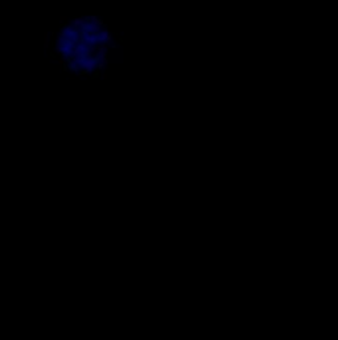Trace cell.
I'll return each instance as SVG.
<instances>
[{"label": "cell", "instance_id": "4", "mask_svg": "<svg viewBox=\"0 0 338 340\" xmlns=\"http://www.w3.org/2000/svg\"><path fill=\"white\" fill-rule=\"evenodd\" d=\"M105 66L106 65L103 62H98V64H97V69H99V70H101V69H105Z\"/></svg>", "mask_w": 338, "mask_h": 340}, {"label": "cell", "instance_id": "3", "mask_svg": "<svg viewBox=\"0 0 338 340\" xmlns=\"http://www.w3.org/2000/svg\"><path fill=\"white\" fill-rule=\"evenodd\" d=\"M66 20H69V17H67V16H61V17L58 19V23H60V25H62V23H65Z\"/></svg>", "mask_w": 338, "mask_h": 340}, {"label": "cell", "instance_id": "2", "mask_svg": "<svg viewBox=\"0 0 338 340\" xmlns=\"http://www.w3.org/2000/svg\"><path fill=\"white\" fill-rule=\"evenodd\" d=\"M48 35H49L48 32H44V48H45V49H46V48L49 47V41H48Z\"/></svg>", "mask_w": 338, "mask_h": 340}, {"label": "cell", "instance_id": "1", "mask_svg": "<svg viewBox=\"0 0 338 340\" xmlns=\"http://www.w3.org/2000/svg\"><path fill=\"white\" fill-rule=\"evenodd\" d=\"M90 23H93V24H95V25H98V27L105 25V21H103V20H99V19L95 17V16H91L90 17Z\"/></svg>", "mask_w": 338, "mask_h": 340}, {"label": "cell", "instance_id": "5", "mask_svg": "<svg viewBox=\"0 0 338 340\" xmlns=\"http://www.w3.org/2000/svg\"><path fill=\"white\" fill-rule=\"evenodd\" d=\"M101 78H102L103 81H106V80H107V78H108V76H107V74H106V73H103L102 76H101Z\"/></svg>", "mask_w": 338, "mask_h": 340}]
</instances>
